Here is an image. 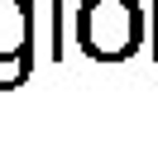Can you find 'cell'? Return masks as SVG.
I'll return each instance as SVG.
<instances>
[{"instance_id": "obj_1", "label": "cell", "mask_w": 158, "mask_h": 153, "mask_svg": "<svg viewBox=\"0 0 158 153\" xmlns=\"http://www.w3.org/2000/svg\"><path fill=\"white\" fill-rule=\"evenodd\" d=\"M144 38L139 0H81L77 5V48L91 62H125Z\"/></svg>"}, {"instance_id": "obj_2", "label": "cell", "mask_w": 158, "mask_h": 153, "mask_svg": "<svg viewBox=\"0 0 158 153\" xmlns=\"http://www.w3.org/2000/svg\"><path fill=\"white\" fill-rule=\"evenodd\" d=\"M0 62L34 72V0H0Z\"/></svg>"}, {"instance_id": "obj_3", "label": "cell", "mask_w": 158, "mask_h": 153, "mask_svg": "<svg viewBox=\"0 0 158 153\" xmlns=\"http://www.w3.org/2000/svg\"><path fill=\"white\" fill-rule=\"evenodd\" d=\"M153 53H158V5H153Z\"/></svg>"}]
</instances>
